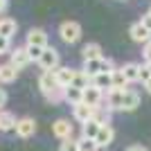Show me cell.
Segmentation results:
<instances>
[{"instance_id":"cell-6","label":"cell","mask_w":151,"mask_h":151,"mask_svg":"<svg viewBox=\"0 0 151 151\" xmlns=\"http://www.w3.org/2000/svg\"><path fill=\"white\" fill-rule=\"evenodd\" d=\"M9 63H14L18 70H23V68H27V65H29V63H32V57H29V52H27L25 45L9 52Z\"/></svg>"},{"instance_id":"cell-28","label":"cell","mask_w":151,"mask_h":151,"mask_svg":"<svg viewBox=\"0 0 151 151\" xmlns=\"http://www.w3.org/2000/svg\"><path fill=\"white\" fill-rule=\"evenodd\" d=\"M59 151H81V149H79V140H75V138L63 140L61 147H59Z\"/></svg>"},{"instance_id":"cell-38","label":"cell","mask_w":151,"mask_h":151,"mask_svg":"<svg viewBox=\"0 0 151 151\" xmlns=\"http://www.w3.org/2000/svg\"><path fill=\"white\" fill-rule=\"evenodd\" d=\"M149 14H151V7H149Z\"/></svg>"},{"instance_id":"cell-20","label":"cell","mask_w":151,"mask_h":151,"mask_svg":"<svg viewBox=\"0 0 151 151\" xmlns=\"http://www.w3.org/2000/svg\"><path fill=\"white\" fill-rule=\"evenodd\" d=\"M122 70H124V77L129 79V83L140 81V63L129 61V63H124V65H122Z\"/></svg>"},{"instance_id":"cell-15","label":"cell","mask_w":151,"mask_h":151,"mask_svg":"<svg viewBox=\"0 0 151 151\" xmlns=\"http://www.w3.org/2000/svg\"><path fill=\"white\" fill-rule=\"evenodd\" d=\"M54 77H57V81L61 83L63 88H68L70 83H72V77H75V70L68 68V65H59L57 70H54Z\"/></svg>"},{"instance_id":"cell-36","label":"cell","mask_w":151,"mask_h":151,"mask_svg":"<svg viewBox=\"0 0 151 151\" xmlns=\"http://www.w3.org/2000/svg\"><path fill=\"white\" fill-rule=\"evenodd\" d=\"M7 9V0H0V16H2V12Z\"/></svg>"},{"instance_id":"cell-13","label":"cell","mask_w":151,"mask_h":151,"mask_svg":"<svg viewBox=\"0 0 151 151\" xmlns=\"http://www.w3.org/2000/svg\"><path fill=\"white\" fill-rule=\"evenodd\" d=\"M138 106H140V95L135 93V90L126 88L124 90V99H122V111H124V113H131V111H135Z\"/></svg>"},{"instance_id":"cell-2","label":"cell","mask_w":151,"mask_h":151,"mask_svg":"<svg viewBox=\"0 0 151 151\" xmlns=\"http://www.w3.org/2000/svg\"><path fill=\"white\" fill-rule=\"evenodd\" d=\"M59 36H61L63 43H68V45L77 43L81 38V25L77 20H63L59 25Z\"/></svg>"},{"instance_id":"cell-9","label":"cell","mask_w":151,"mask_h":151,"mask_svg":"<svg viewBox=\"0 0 151 151\" xmlns=\"http://www.w3.org/2000/svg\"><path fill=\"white\" fill-rule=\"evenodd\" d=\"M93 115H95V106H90V104H86V101H81V104H75V106H72V117H75L79 124L93 120Z\"/></svg>"},{"instance_id":"cell-22","label":"cell","mask_w":151,"mask_h":151,"mask_svg":"<svg viewBox=\"0 0 151 151\" xmlns=\"http://www.w3.org/2000/svg\"><path fill=\"white\" fill-rule=\"evenodd\" d=\"M65 101H68L70 106L81 104V101H83V90L81 88H75V86H68V88H65Z\"/></svg>"},{"instance_id":"cell-5","label":"cell","mask_w":151,"mask_h":151,"mask_svg":"<svg viewBox=\"0 0 151 151\" xmlns=\"http://www.w3.org/2000/svg\"><path fill=\"white\" fill-rule=\"evenodd\" d=\"M104 99H106V95H104V90L97 88L95 83H90L88 88H83V101L86 104H90V106H101L104 104Z\"/></svg>"},{"instance_id":"cell-3","label":"cell","mask_w":151,"mask_h":151,"mask_svg":"<svg viewBox=\"0 0 151 151\" xmlns=\"http://www.w3.org/2000/svg\"><path fill=\"white\" fill-rule=\"evenodd\" d=\"M83 70H86L90 77H95V75H99V72H113L115 63H113V59H106V57L88 59V61H83Z\"/></svg>"},{"instance_id":"cell-19","label":"cell","mask_w":151,"mask_h":151,"mask_svg":"<svg viewBox=\"0 0 151 151\" xmlns=\"http://www.w3.org/2000/svg\"><path fill=\"white\" fill-rule=\"evenodd\" d=\"M16 29H18V23L14 18H0V36H7V38H14V34H16Z\"/></svg>"},{"instance_id":"cell-35","label":"cell","mask_w":151,"mask_h":151,"mask_svg":"<svg viewBox=\"0 0 151 151\" xmlns=\"http://www.w3.org/2000/svg\"><path fill=\"white\" fill-rule=\"evenodd\" d=\"M126 151H149L147 147H142V145H133V147H129Z\"/></svg>"},{"instance_id":"cell-32","label":"cell","mask_w":151,"mask_h":151,"mask_svg":"<svg viewBox=\"0 0 151 151\" xmlns=\"http://www.w3.org/2000/svg\"><path fill=\"white\" fill-rule=\"evenodd\" d=\"M142 57H145V63H151V41L145 43V52H142Z\"/></svg>"},{"instance_id":"cell-31","label":"cell","mask_w":151,"mask_h":151,"mask_svg":"<svg viewBox=\"0 0 151 151\" xmlns=\"http://www.w3.org/2000/svg\"><path fill=\"white\" fill-rule=\"evenodd\" d=\"M7 52H12V38L0 36V54H7Z\"/></svg>"},{"instance_id":"cell-34","label":"cell","mask_w":151,"mask_h":151,"mask_svg":"<svg viewBox=\"0 0 151 151\" xmlns=\"http://www.w3.org/2000/svg\"><path fill=\"white\" fill-rule=\"evenodd\" d=\"M140 20H142V23H145V25H147V27L151 29V14H149V12H147V14H145V16H142Z\"/></svg>"},{"instance_id":"cell-4","label":"cell","mask_w":151,"mask_h":151,"mask_svg":"<svg viewBox=\"0 0 151 151\" xmlns=\"http://www.w3.org/2000/svg\"><path fill=\"white\" fill-rule=\"evenodd\" d=\"M36 63H38V68H41V70H57L59 65H61V54H59L57 47L47 45Z\"/></svg>"},{"instance_id":"cell-24","label":"cell","mask_w":151,"mask_h":151,"mask_svg":"<svg viewBox=\"0 0 151 151\" xmlns=\"http://www.w3.org/2000/svg\"><path fill=\"white\" fill-rule=\"evenodd\" d=\"M93 83L95 86H97V88H113V75H111V72H99V75H95L93 77Z\"/></svg>"},{"instance_id":"cell-33","label":"cell","mask_w":151,"mask_h":151,"mask_svg":"<svg viewBox=\"0 0 151 151\" xmlns=\"http://www.w3.org/2000/svg\"><path fill=\"white\" fill-rule=\"evenodd\" d=\"M5 104H7V93H5L2 88H0V111L5 108Z\"/></svg>"},{"instance_id":"cell-17","label":"cell","mask_w":151,"mask_h":151,"mask_svg":"<svg viewBox=\"0 0 151 151\" xmlns=\"http://www.w3.org/2000/svg\"><path fill=\"white\" fill-rule=\"evenodd\" d=\"M16 77H18V68L14 63L0 65V83H12V81H16Z\"/></svg>"},{"instance_id":"cell-8","label":"cell","mask_w":151,"mask_h":151,"mask_svg":"<svg viewBox=\"0 0 151 151\" xmlns=\"http://www.w3.org/2000/svg\"><path fill=\"white\" fill-rule=\"evenodd\" d=\"M124 90L126 88H108L106 90V108H108V111H122Z\"/></svg>"},{"instance_id":"cell-26","label":"cell","mask_w":151,"mask_h":151,"mask_svg":"<svg viewBox=\"0 0 151 151\" xmlns=\"http://www.w3.org/2000/svg\"><path fill=\"white\" fill-rule=\"evenodd\" d=\"M79 149H81V151H99V145H97V140H95V138H86V135H81V138H79Z\"/></svg>"},{"instance_id":"cell-21","label":"cell","mask_w":151,"mask_h":151,"mask_svg":"<svg viewBox=\"0 0 151 151\" xmlns=\"http://www.w3.org/2000/svg\"><path fill=\"white\" fill-rule=\"evenodd\" d=\"M101 57V45L99 43H86L81 47V59L88 61V59H99Z\"/></svg>"},{"instance_id":"cell-30","label":"cell","mask_w":151,"mask_h":151,"mask_svg":"<svg viewBox=\"0 0 151 151\" xmlns=\"http://www.w3.org/2000/svg\"><path fill=\"white\" fill-rule=\"evenodd\" d=\"M151 79V63H145V65H140V81L145 83Z\"/></svg>"},{"instance_id":"cell-25","label":"cell","mask_w":151,"mask_h":151,"mask_svg":"<svg viewBox=\"0 0 151 151\" xmlns=\"http://www.w3.org/2000/svg\"><path fill=\"white\" fill-rule=\"evenodd\" d=\"M111 75H113V88H126L129 86V79L124 77V70L122 68H115Z\"/></svg>"},{"instance_id":"cell-16","label":"cell","mask_w":151,"mask_h":151,"mask_svg":"<svg viewBox=\"0 0 151 151\" xmlns=\"http://www.w3.org/2000/svg\"><path fill=\"white\" fill-rule=\"evenodd\" d=\"M16 124H18L16 115L2 108L0 111V131H16Z\"/></svg>"},{"instance_id":"cell-12","label":"cell","mask_w":151,"mask_h":151,"mask_svg":"<svg viewBox=\"0 0 151 151\" xmlns=\"http://www.w3.org/2000/svg\"><path fill=\"white\" fill-rule=\"evenodd\" d=\"M52 133L57 135L59 140H68L72 138V124H70V120H57L54 124H52Z\"/></svg>"},{"instance_id":"cell-14","label":"cell","mask_w":151,"mask_h":151,"mask_svg":"<svg viewBox=\"0 0 151 151\" xmlns=\"http://www.w3.org/2000/svg\"><path fill=\"white\" fill-rule=\"evenodd\" d=\"M113 138H115V131H113V126L111 124H101V129H99V133H97V145H99V149H104V147H108L111 142H113Z\"/></svg>"},{"instance_id":"cell-37","label":"cell","mask_w":151,"mask_h":151,"mask_svg":"<svg viewBox=\"0 0 151 151\" xmlns=\"http://www.w3.org/2000/svg\"><path fill=\"white\" fill-rule=\"evenodd\" d=\"M145 88H147V93H151V79H149V81H145Z\"/></svg>"},{"instance_id":"cell-7","label":"cell","mask_w":151,"mask_h":151,"mask_svg":"<svg viewBox=\"0 0 151 151\" xmlns=\"http://www.w3.org/2000/svg\"><path fill=\"white\" fill-rule=\"evenodd\" d=\"M129 34H131V38L135 41V43H149V41H151V29L142 23V20L133 23L131 29H129Z\"/></svg>"},{"instance_id":"cell-23","label":"cell","mask_w":151,"mask_h":151,"mask_svg":"<svg viewBox=\"0 0 151 151\" xmlns=\"http://www.w3.org/2000/svg\"><path fill=\"white\" fill-rule=\"evenodd\" d=\"M99 129H101V124L93 117V120H88V122H83V124H81V135H86V138H97Z\"/></svg>"},{"instance_id":"cell-11","label":"cell","mask_w":151,"mask_h":151,"mask_svg":"<svg viewBox=\"0 0 151 151\" xmlns=\"http://www.w3.org/2000/svg\"><path fill=\"white\" fill-rule=\"evenodd\" d=\"M25 45H41V47H47V34L41 27H32L27 32V41Z\"/></svg>"},{"instance_id":"cell-1","label":"cell","mask_w":151,"mask_h":151,"mask_svg":"<svg viewBox=\"0 0 151 151\" xmlns=\"http://www.w3.org/2000/svg\"><path fill=\"white\" fill-rule=\"evenodd\" d=\"M38 88L43 93V97L47 101H65V88L57 81L54 77V70H43L41 77H38Z\"/></svg>"},{"instance_id":"cell-18","label":"cell","mask_w":151,"mask_h":151,"mask_svg":"<svg viewBox=\"0 0 151 151\" xmlns=\"http://www.w3.org/2000/svg\"><path fill=\"white\" fill-rule=\"evenodd\" d=\"M90 83H93V77L88 75V72H86V70H75V77H72V83H70V86H75V88H88Z\"/></svg>"},{"instance_id":"cell-29","label":"cell","mask_w":151,"mask_h":151,"mask_svg":"<svg viewBox=\"0 0 151 151\" xmlns=\"http://www.w3.org/2000/svg\"><path fill=\"white\" fill-rule=\"evenodd\" d=\"M25 47H27V52H29L32 61H38L41 54H43V50H45V47H41V45H25Z\"/></svg>"},{"instance_id":"cell-27","label":"cell","mask_w":151,"mask_h":151,"mask_svg":"<svg viewBox=\"0 0 151 151\" xmlns=\"http://www.w3.org/2000/svg\"><path fill=\"white\" fill-rule=\"evenodd\" d=\"M111 113H113V111H108V108L104 111L101 106H97V108H95V115H93V117L99 122V124H111Z\"/></svg>"},{"instance_id":"cell-10","label":"cell","mask_w":151,"mask_h":151,"mask_svg":"<svg viewBox=\"0 0 151 151\" xmlns=\"http://www.w3.org/2000/svg\"><path fill=\"white\" fill-rule=\"evenodd\" d=\"M34 133H36V122L32 120V117H20L18 124H16V135L27 140V138H32Z\"/></svg>"}]
</instances>
